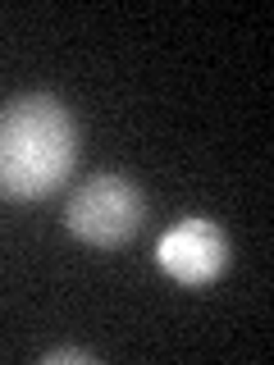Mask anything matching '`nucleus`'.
<instances>
[{
	"mask_svg": "<svg viewBox=\"0 0 274 365\" xmlns=\"http://www.w3.org/2000/svg\"><path fill=\"white\" fill-rule=\"evenodd\" d=\"M78 165V123L55 96L28 91L0 106V197L46 201Z\"/></svg>",
	"mask_w": 274,
	"mask_h": 365,
	"instance_id": "nucleus-1",
	"label": "nucleus"
},
{
	"mask_svg": "<svg viewBox=\"0 0 274 365\" xmlns=\"http://www.w3.org/2000/svg\"><path fill=\"white\" fill-rule=\"evenodd\" d=\"M146 220V197L137 192L133 178L123 174H91L73 187V197L64 205V228L78 242L114 251L128 247L137 237V228Z\"/></svg>",
	"mask_w": 274,
	"mask_h": 365,
	"instance_id": "nucleus-2",
	"label": "nucleus"
},
{
	"mask_svg": "<svg viewBox=\"0 0 274 365\" xmlns=\"http://www.w3.org/2000/svg\"><path fill=\"white\" fill-rule=\"evenodd\" d=\"M156 265L178 288H210L228 269V233L206 215H188L156 237Z\"/></svg>",
	"mask_w": 274,
	"mask_h": 365,
	"instance_id": "nucleus-3",
	"label": "nucleus"
},
{
	"mask_svg": "<svg viewBox=\"0 0 274 365\" xmlns=\"http://www.w3.org/2000/svg\"><path fill=\"white\" fill-rule=\"evenodd\" d=\"M64 361H73V365H91L96 356H91V351H83V347H55V351H46V356H41V365H64Z\"/></svg>",
	"mask_w": 274,
	"mask_h": 365,
	"instance_id": "nucleus-4",
	"label": "nucleus"
}]
</instances>
